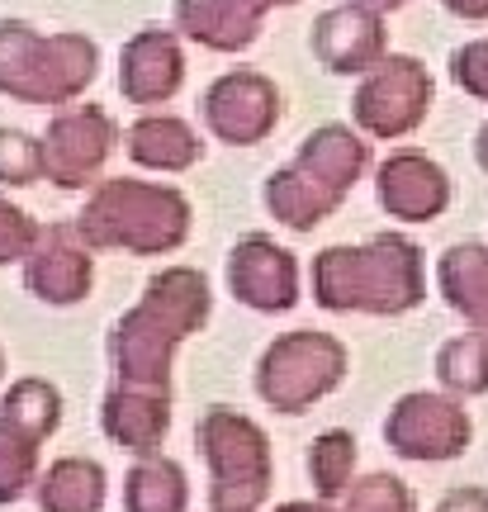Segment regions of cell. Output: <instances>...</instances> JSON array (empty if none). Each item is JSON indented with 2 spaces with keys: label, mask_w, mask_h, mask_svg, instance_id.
Instances as JSON below:
<instances>
[{
  "label": "cell",
  "mask_w": 488,
  "mask_h": 512,
  "mask_svg": "<svg viewBox=\"0 0 488 512\" xmlns=\"http://www.w3.org/2000/svg\"><path fill=\"white\" fill-rule=\"evenodd\" d=\"M436 380L451 389L455 399L488 394V332H460L436 351Z\"/></svg>",
  "instance_id": "25"
},
{
  "label": "cell",
  "mask_w": 488,
  "mask_h": 512,
  "mask_svg": "<svg viewBox=\"0 0 488 512\" xmlns=\"http://www.w3.org/2000/svg\"><path fill=\"white\" fill-rule=\"evenodd\" d=\"M38 479V441L0 422V503H15Z\"/></svg>",
  "instance_id": "27"
},
{
  "label": "cell",
  "mask_w": 488,
  "mask_h": 512,
  "mask_svg": "<svg viewBox=\"0 0 488 512\" xmlns=\"http://www.w3.org/2000/svg\"><path fill=\"white\" fill-rule=\"evenodd\" d=\"M474 157H479V166L488 171V124L479 128V138H474Z\"/></svg>",
  "instance_id": "35"
},
{
  "label": "cell",
  "mask_w": 488,
  "mask_h": 512,
  "mask_svg": "<svg viewBox=\"0 0 488 512\" xmlns=\"http://www.w3.org/2000/svg\"><path fill=\"white\" fill-rule=\"evenodd\" d=\"M100 72V48L81 34H34L0 24V95L24 105H67Z\"/></svg>",
  "instance_id": "4"
},
{
  "label": "cell",
  "mask_w": 488,
  "mask_h": 512,
  "mask_svg": "<svg viewBox=\"0 0 488 512\" xmlns=\"http://www.w3.org/2000/svg\"><path fill=\"white\" fill-rule=\"evenodd\" d=\"M195 209L176 185L157 181H100L86 209L76 214L81 238L91 252H133V256H166L185 247Z\"/></svg>",
  "instance_id": "3"
},
{
  "label": "cell",
  "mask_w": 488,
  "mask_h": 512,
  "mask_svg": "<svg viewBox=\"0 0 488 512\" xmlns=\"http://www.w3.org/2000/svg\"><path fill=\"white\" fill-rule=\"evenodd\" d=\"M0 375H5V351H0Z\"/></svg>",
  "instance_id": "38"
},
{
  "label": "cell",
  "mask_w": 488,
  "mask_h": 512,
  "mask_svg": "<svg viewBox=\"0 0 488 512\" xmlns=\"http://www.w3.org/2000/svg\"><path fill=\"white\" fill-rule=\"evenodd\" d=\"M100 427L114 446H124L133 456H157L166 432H171V394L114 384L105 394V408H100Z\"/></svg>",
  "instance_id": "16"
},
{
  "label": "cell",
  "mask_w": 488,
  "mask_h": 512,
  "mask_svg": "<svg viewBox=\"0 0 488 512\" xmlns=\"http://www.w3.org/2000/svg\"><path fill=\"white\" fill-rule=\"evenodd\" d=\"M261 195H266V209L275 214V223H285L294 233H313L318 223L332 219V214L346 204L342 195H332L327 185H318L304 166H294V162L271 171Z\"/></svg>",
  "instance_id": "20"
},
{
  "label": "cell",
  "mask_w": 488,
  "mask_h": 512,
  "mask_svg": "<svg viewBox=\"0 0 488 512\" xmlns=\"http://www.w3.org/2000/svg\"><path fill=\"white\" fill-rule=\"evenodd\" d=\"M346 512H413V494L394 475H365V479H351Z\"/></svg>",
  "instance_id": "28"
},
{
  "label": "cell",
  "mask_w": 488,
  "mask_h": 512,
  "mask_svg": "<svg viewBox=\"0 0 488 512\" xmlns=\"http://www.w3.org/2000/svg\"><path fill=\"white\" fill-rule=\"evenodd\" d=\"M204 124L214 133L218 143L233 147H256L266 143L280 124V91H275L271 76L261 72H223L204 91Z\"/></svg>",
  "instance_id": "10"
},
{
  "label": "cell",
  "mask_w": 488,
  "mask_h": 512,
  "mask_svg": "<svg viewBox=\"0 0 488 512\" xmlns=\"http://www.w3.org/2000/svg\"><path fill=\"white\" fill-rule=\"evenodd\" d=\"M441 5L460 19H488V0H441Z\"/></svg>",
  "instance_id": "33"
},
{
  "label": "cell",
  "mask_w": 488,
  "mask_h": 512,
  "mask_svg": "<svg viewBox=\"0 0 488 512\" xmlns=\"http://www.w3.org/2000/svg\"><path fill=\"white\" fill-rule=\"evenodd\" d=\"M474 427L470 413L460 408V399H446V394H403V399L389 408L384 418V441L389 451L403 460H455L465 456Z\"/></svg>",
  "instance_id": "8"
},
{
  "label": "cell",
  "mask_w": 488,
  "mask_h": 512,
  "mask_svg": "<svg viewBox=\"0 0 488 512\" xmlns=\"http://www.w3.org/2000/svg\"><path fill=\"white\" fill-rule=\"evenodd\" d=\"M308 475H313V489L318 498H342L351 489V475H356V437L342 432V427H332L323 437L313 441V451H308Z\"/></svg>",
  "instance_id": "26"
},
{
  "label": "cell",
  "mask_w": 488,
  "mask_h": 512,
  "mask_svg": "<svg viewBox=\"0 0 488 512\" xmlns=\"http://www.w3.org/2000/svg\"><path fill=\"white\" fill-rule=\"evenodd\" d=\"M351 356L342 337L318 328H294L275 337L256 361V394L271 403L275 413H308L318 399H327L346 380Z\"/></svg>",
  "instance_id": "6"
},
{
  "label": "cell",
  "mask_w": 488,
  "mask_h": 512,
  "mask_svg": "<svg viewBox=\"0 0 488 512\" xmlns=\"http://www.w3.org/2000/svg\"><path fill=\"white\" fill-rule=\"evenodd\" d=\"M275 512H332L327 503H280Z\"/></svg>",
  "instance_id": "36"
},
{
  "label": "cell",
  "mask_w": 488,
  "mask_h": 512,
  "mask_svg": "<svg viewBox=\"0 0 488 512\" xmlns=\"http://www.w3.org/2000/svg\"><path fill=\"white\" fill-rule=\"evenodd\" d=\"M209 313L214 294L195 266H166L162 275H152L143 299L109 332V361L119 370V384L171 394V356L190 332L209 323Z\"/></svg>",
  "instance_id": "1"
},
{
  "label": "cell",
  "mask_w": 488,
  "mask_h": 512,
  "mask_svg": "<svg viewBox=\"0 0 488 512\" xmlns=\"http://www.w3.org/2000/svg\"><path fill=\"white\" fill-rule=\"evenodd\" d=\"M190 508V484L185 470L166 456L138 460L124 479V512H185Z\"/></svg>",
  "instance_id": "23"
},
{
  "label": "cell",
  "mask_w": 488,
  "mask_h": 512,
  "mask_svg": "<svg viewBox=\"0 0 488 512\" xmlns=\"http://www.w3.org/2000/svg\"><path fill=\"white\" fill-rule=\"evenodd\" d=\"M313 57L323 62L327 72L337 76H365L375 72L389 57V38H384V19L365 5H337L313 19Z\"/></svg>",
  "instance_id": "14"
},
{
  "label": "cell",
  "mask_w": 488,
  "mask_h": 512,
  "mask_svg": "<svg viewBox=\"0 0 488 512\" xmlns=\"http://www.w3.org/2000/svg\"><path fill=\"white\" fill-rule=\"evenodd\" d=\"M105 465L86 456H62L38 479V508L43 512H100L105 508Z\"/></svg>",
  "instance_id": "22"
},
{
  "label": "cell",
  "mask_w": 488,
  "mask_h": 512,
  "mask_svg": "<svg viewBox=\"0 0 488 512\" xmlns=\"http://www.w3.org/2000/svg\"><path fill=\"white\" fill-rule=\"evenodd\" d=\"M436 512H488V494L484 489H451L436 503Z\"/></svg>",
  "instance_id": "32"
},
{
  "label": "cell",
  "mask_w": 488,
  "mask_h": 512,
  "mask_svg": "<svg viewBox=\"0 0 488 512\" xmlns=\"http://www.w3.org/2000/svg\"><path fill=\"white\" fill-rule=\"evenodd\" d=\"M294 166H304L313 181L327 185L332 195H342L346 200V195L356 190V181L365 176V166H370V143H365L356 128L323 124V128H313L304 143H299Z\"/></svg>",
  "instance_id": "18"
},
{
  "label": "cell",
  "mask_w": 488,
  "mask_h": 512,
  "mask_svg": "<svg viewBox=\"0 0 488 512\" xmlns=\"http://www.w3.org/2000/svg\"><path fill=\"white\" fill-rule=\"evenodd\" d=\"M436 285L474 332H488V247L484 242H455L436 261Z\"/></svg>",
  "instance_id": "21"
},
{
  "label": "cell",
  "mask_w": 488,
  "mask_h": 512,
  "mask_svg": "<svg viewBox=\"0 0 488 512\" xmlns=\"http://www.w3.org/2000/svg\"><path fill=\"white\" fill-rule=\"evenodd\" d=\"M356 5H365V10H375V15H389V10H403L408 0H356Z\"/></svg>",
  "instance_id": "34"
},
{
  "label": "cell",
  "mask_w": 488,
  "mask_h": 512,
  "mask_svg": "<svg viewBox=\"0 0 488 512\" xmlns=\"http://www.w3.org/2000/svg\"><path fill=\"white\" fill-rule=\"evenodd\" d=\"M266 5H271V10H275V5H299V0H266Z\"/></svg>",
  "instance_id": "37"
},
{
  "label": "cell",
  "mask_w": 488,
  "mask_h": 512,
  "mask_svg": "<svg viewBox=\"0 0 488 512\" xmlns=\"http://www.w3.org/2000/svg\"><path fill=\"white\" fill-rule=\"evenodd\" d=\"M38 228L19 204L0 200V266H10V261H29V252L38 247Z\"/></svg>",
  "instance_id": "30"
},
{
  "label": "cell",
  "mask_w": 488,
  "mask_h": 512,
  "mask_svg": "<svg viewBox=\"0 0 488 512\" xmlns=\"http://www.w3.org/2000/svg\"><path fill=\"white\" fill-rule=\"evenodd\" d=\"M195 441L209 460V512H256L271 494V441L247 413L228 403L204 408Z\"/></svg>",
  "instance_id": "5"
},
{
  "label": "cell",
  "mask_w": 488,
  "mask_h": 512,
  "mask_svg": "<svg viewBox=\"0 0 488 512\" xmlns=\"http://www.w3.org/2000/svg\"><path fill=\"white\" fill-rule=\"evenodd\" d=\"M124 143H128V157L138 166L166 171V176L190 171V166L204 157L199 133L185 124V119H176V114H143V119L124 133Z\"/></svg>",
  "instance_id": "19"
},
{
  "label": "cell",
  "mask_w": 488,
  "mask_h": 512,
  "mask_svg": "<svg viewBox=\"0 0 488 512\" xmlns=\"http://www.w3.org/2000/svg\"><path fill=\"white\" fill-rule=\"evenodd\" d=\"M114 143H119V124L100 105H72L43 133V176L62 190H86L100 181Z\"/></svg>",
  "instance_id": "9"
},
{
  "label": "cell",
  "mask_w": 488,
  "mask_h": 512,
  "mask_svg": "<svg viewBox=\"0 0 488 512\" xmlns=\"http://www.w3.org/2000/svg\"><path fill=\"white\" fill-rule=\"evenodd\" d=\"M185 81V57L171 29H143L128 38L119 62V91L128 105H166Z\"/></svg>",
  "instance_id": "15"
},
{
  "label": "cell",
  "mask_w": 488,
  "mask_h": 512,
  "mask_svg": "<svg viewBox=\"0 0 488 512\" xmlns=\"http://www.w3.org/2000/svg\"><path fill=\"white\" fill-rule=\"evenodd\" d=\"M95 280V261H91V242L81 238L76 223H53L38 233V247L24 261V285L43 299V304H76L91 294Z\"/></svg>",
  "instance_id": "13"
},
{
  "label": "cell",
  "mask_w": 488,
  "mask_h": 512,
  "mask_svg": "<svg viewBox=\"0 0 488 512\" xmlns=\"http://www.w3.org/2000/svg\"><path fill=\"white\" fill-rule=\"evenodd\" d=\"M228 290L256 313H290L299 304V261L275 238L252 233L228 252Z\"/></svg>",
  "instance_id": "11"
},
{
  "label": "cell",
  "mask_w": 488,
  "mask_h": 512,
  "mask_svg": "<svg viewBox=\"0 0 488 512\" xmlns=\"http://www.w3.org/2000/svg\"><path fill=\"white\" fill-rule=\"evenodd\" d=\"M427 110H432V72L417 57L398 53L384 57L375 72H365V81L351 95L356 128L370 133V138H384V143L408 138L427 119Z\"/></svg>",
  "instance_id": "7"
},
{
  "label": "cell",
  "mask_w": 488,
  "mask_h": 512,
  "mask_svg": "<svg viewBox=\"0 0 488 512\" xmlns=\"http://www.w3.org/2000/svg\"><path fill=\"white\" fill-rule=\"evenodd\" d=\"M427 299L422 247L403 233H380L361 247H323L313 256V304L327 313H408Z\"/></svg>",
  "instance_id": "2"
},
{
  "label": "cell",
  "mask_w": 488,
  "mask_h": 512,
  "mask_svg": "<svg viewBox=\"0 0 488 512\" xmlns=\"http://www.w3.org/2000/svg\"><path fill=\"white\" fill-rule=\"evenodd\" d=\"M451 76L455 86L474 100H488V38H474L465 48L451 53Z\"/></svg>",
  "instance_id": "31"
},
{
  "label": "cell",
  "mask_w": 488,
  "mask_h": 512,
  "mask_svg": "<svg viewBox=\"0 0 488 512\" xmlns=\"http://www.w3.org/2000/svg\"><path fill=\"white\" fill-rule=\"evenodd\" d=\"M38 176H43V143L19 128H0V185H34Z\"/></svg>",
  "instance_id": "29"
},
{
  "label": "cell",
  "mask_w": 488,
  "mask_h": 512,
  "mask_svg": "<svg viewBox=\"0 0 488 512\" xmlns=\"http://www.w3.org/2000/svg\"><path fill=\"white\" fill-rule=\"evenodd\" d=\"M375 195L384 214L403 223H432L451 209V176L427 152H389L375 171Z\"/></svg>",
  "instance_id": "12"
},
{
  "label": "cell",
  "mask_w": 488,
  "mask_h": 512,
  "mask_svg": "<svg viewBox=\"0 0 488 512\" xmlns=\"http://www.w3.org/2000/svg\"><path fill=\"white\" fill-rule=\"evenodd\" d=\"M271 15L266 0H176V24L214 53H242L261 34V19Z\"/></svg>",
  "instance_id": "17"
},
{
  "label": "cell",
  "mask_w": 488,
  "mask_h": 512,
  "mask_svg": "<svg viewBox=\"0 0 488 512\" xmlns=\"http://www.w3.org/2000/svg\"><path fill=\"white\" fill-rule=\"evenodd\" d=\"M0 422H10L19 427L24 437H34L38 446L57 432V422H62V394H57V384L48 380H15L10 384V394L0 403Z\"/></svg>",
  "instance_id": "24"
}]
</instances>
